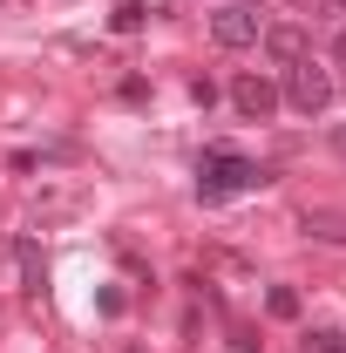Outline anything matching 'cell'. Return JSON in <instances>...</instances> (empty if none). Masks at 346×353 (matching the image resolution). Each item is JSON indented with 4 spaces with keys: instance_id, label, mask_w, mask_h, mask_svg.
<instances>
[{
    "instance_id": "6da1fadb",
    "label": "cell",
    "mask_w": 346,
    "mask_h": 353,
    "mask_svg": "<svg viewBox=\"0 0 346 353\" xmlns=\"http://www.w3.org/2000/svg\"><path fill=\"white\" fill-rule=\"evenodd\" d=\"M265 170L252 163V157H238V150H204V163H197V197L204 204H217V197H238V190H258Z\"/></svg>"
},
{
    "instance_id": "7a4b0ae2",
    "label": "cell",
    "mask_w": 346,
    "mask_h": 353,
    "mask_svg": "<svg viewBox=\"0 0 346 353\" xmlns=\"http://www.w3.org/2000/svg\"><path fill=\"white\" fill-rule=\"evenodd\" d=\"M278 95H285L299 116H326V109H333V75L305 54V61H292V68H285V88H278Z\"/></svg>"
},
{
    "instance_id": "3957f363",
    "label": "cell",
    "mask_w": 346,
    "mask_h": 353,
    "mask_svg": "<svg viewBox=\"0 0 346 353\" xmlns=\"http://www.w3.org/2000/svg\"><path fill=\"white\" fill-rule=\"evenodd\" d=\"M278 102H285V95H278V82H272V75H238V82H231V109H238L245 123L278 116Z\"/></svg>"
},
{
    "instance_id": "277c9868",
    "label": "cell",
    "mask_w": 346,
    "mask_h": 353,
    "mask_svg": "<svg viewBox=\"0 0 346 353\" xmlns=\"http://www.w3.org/2000/svg\"><path fill=\"white\" fill-rule=\"evenodd\" d=\"M258 41H265V61L272 68H292V61H305V28L299 21H272V28H258Z\"/></svg>"
},
{
    "instance_id": "5b68a950",
    "label": "cell",
    "mask_w": 346,
    "mask_h": 353,
    "mask_svg": "<svg viewBox=\"0 0 346 353\" xmlns=\"http://www.w3.org/2000/svg\"><path fill=\"white\" fill-rule=\"evenodd\" d=\"M211 41L217 48H252L258 41V14H252V7H217L211 14Z\"/></svg>"
},
{
    "instance_id": "8992f818",
    "label": "cell",
    "mask_w": 346,
    "mask_h": 353,
    "mask_svg": "<svg viewBox=\"0 0 346 353\" xmlns=\"http://www.w3.org/2000/svg\"><path fill=\"white\" fill-rule=\"evenodd\" d=\"M143 21H150V7H143V0H123V7L109 14V28H116V34H136Z\"/></svg>"
},
{
    "instance_id": "52a82bcc",
    "label": "cell",
    "mask_w": 346,
    "mask_h": 353,
    "mask_svg": "<svg viewBox=\"0 0 346 353\" xmlns=\"http://www.w3.org/2000/svg\"><path fill=\"white\" fill-rule=\"evenodd\" d=\"M265 306H272V319H299V292H292V285H272Z\"/></svg>"
},
{
    "instance_id": "ba28073f",
    "label": "cell",
    "mask_w": 346,
    "mask_h": 353,
    "mask_svg": "<svg viewBox=\"0 0 346 353\" xmlns=\"http://www.w3.org/2000/svg\"><path fill=\"white\" fill-rule=\"evenodd\" d=\"M21 279H28V292H41V252H34V238H21Z\"/></svg>"
},
{
    "instance_id": "9c48e42d",
    "label": "cell",
    "mask_w": 346,
    "mask_h": 353,
    "mask_svg": "<svg viewBox=\"0 0 346 353\" xmlns=\"http://www.w3.org/2000/svg\"><path fill=\"white\" fill-rule=\"evenodd\" d=\"M305 353H346V333H305Z\"/></svg>"
},
{
    "instance_id": "30bf717a",
    "label": "cell",
    "mask_w": 346,
    "mask_h": 353,
    "mask_svg": "<svg viewBox=\"0 0 346 353\" xmlns=\"http://www.w3.org/2000/svg\"><path fill=\"white\" fill-rule=\"evenodd\" d=\"M312 238H346V218H305Z\"/></svg>"
},
{
    "instance_id": "8fae6325",
    "label": "cell",
    "mask_w": 346,
    "mask_h": 353,
    "mask_svg": "<svg viewBox=\"0 0 346 353\" xmlns=\"http://www.w3.org/2000/svg\"><path fill=\"white\" fill-rule=\"evenodd\" d=\"M231 353H265V347H258V340H231Z\"/></svg>"
},
{
    "instance_id": "7c38bea8",
    "label": "cell",
    "mask_w": 346,
    "mask_h": 353,
    "mask_svg": "<svg viewBox=\"0 0 346 353\" xmlns=\"http://www.w3.org/2000/svg\"><path fill=\"white\" fill-rule=\"evenodd\" d=\"M333 150H340V157H346V123H340V130H333Z\"/></svg>"
},
{
    "instance_id": "4fadbf2b",
    "label": "cell",
    "mask_w": 346,
    "mask_h": 353,
    "mask_svg": "<svg viewBox=\"0 0 346 353\" xmlns=\"http://www.w3.org/2000/svg\"><path fill=\"white\" fill-rule=\"evenodd\" d=\"M333 54H340V61H346V28H340V41H333Z\"/></svg>"
},
{
    "instance_id": "5bb4252c",
    "label": "cell",
    "mask_w": 346,
    "mask_h": 353,
    "mask_svg": "<svg viewBox=\"0 0 346 353\" xmlns=\"http://www.w3.org/2000/svg\"><path fill=\"white\" fill-rule=\"evenodd\" d=\"M326 7H346V0H326Z\"/></svg>"
}]
</instances>
